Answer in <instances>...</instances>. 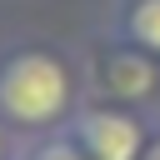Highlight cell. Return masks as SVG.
I'll return each mask as SVG.
<instances>
[{"label": "cell", "mask_w": 160, "mask_h": 160, "mask_svg": "<svg viewBox=\"0 0 160 160\" xmlns=\"http://www.w3.org/2000/svg\"><path fill=\"white\" fill-rule=\"evenodd\" d=\"M80 75L70 55L40 40H20L0 50V120L20 135H50L75 120Z\"/></svg>", "instance_id": "cell-1"}, {"label": "cell", "mask_w": 160, "mask_h": 160, "mask_svg": "<svg viewBox=\"0 0 160 160\" xmlns=\"http://www.w3.org/2000/svg\"><path fill=\"white\" fill-rule=\"evenodd\" d=\"M90 80H95L105 105L135 110L160 90V60H150L145 50H135L130 40L115 35V40H100L90 50Z\"/></svg>", "instance_id": "cell-2"}, {"label": "cell", "mask_w": 160, "mask_h": 160, "mask_svg": "<svg viewBox=\"0 0 160 160\" xmlns=\"http://www.w3.org/2000/svg\"><path fill=\"white\" fill-rule=\"evenodd\" d=\"M75 135V145L90 155V160H140L150 135H145V120L125 105H85L75 110V120L65 125Z\"/></svg>", "instance_id": "cell-3"}, {"label": "cell", "mask_w": 160, "mask_h": 160, "mask_svg": "<svg viewBox=\"0 0 160 160\" xmlns=\"http://www.w3.org/2000/svg\"><path fill=\"white\" fill-rule=\"evenodd\" d=\"M115 35L160 60V0H120L115 10Z\"/></svg>", "instance_id": "cell-4"}, {"label": "cell", "mask_w": 160, "mask_h": 160, "mask_svg": "<svg viewBox=\"0 0 160 160\" xmlns=\"http://www.w3.org/2000/svg\"><path fill=\"white\" fill-rule=\"evenodd\" d=\"M20 160H90L80 145H75V135L70 130H50V135H40L35 145H25V155Z\"/></svg>", "instance_id": "cell-5"}, {"label": "cell", "mask_w": 160, "mask_h": 160, "mask_svg": "<svg viewBox=\"0 0 160 160\" xmlns=\"http://www.w3.org/2000/svg\"><path fill=\"white\" fill-rule=\"evenodd\" d=\"M140 160H160V135H155V140L145 145V155H140Z\"/></svg>", "instance_id": "cell-6"}, {"label": "cell", "mask_w": 160, "mask_h": 160, "mask_svg": "<svg viewBox=\"0 0 160 160\" xmlns=\"http://www.w3.org/2000/svg\"><path fill=\"white\" fill-rule=\"evenodd\" d=\"M0 160H10V150H5V130H0Z\"/></svg>", "instance_id": "cell-7"}]
</instances>
